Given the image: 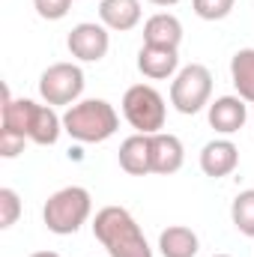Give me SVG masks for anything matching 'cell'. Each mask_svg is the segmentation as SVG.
Instances as JSON below:
<instances>
[{
  "mask_svg": "<svg viewBox=\"0 0 254 257\" xmlns=\"http://www.w3.org/2000/svg\"><path fill=\"white\" fill-rule=\"evenodd\" d=\"M24 144H27L24 135H18V132H12V128H0V156H3V159H15V156L24 150Z\"/></svg>",
  "mask_w": 254,
  "mask_h": 257,
  "instance_id": "cell-21",
  "label": "cell"
},
{
  "mask_svg": "<svg viewBox=\"0 0 254 257\" xmlns=\"http://www.w3.org/2000/svg\"><path fill=\"white\" fill-rule=\"evenodd\" d=\"M230 218H233V224H236L239 233L254 236V189L236 194V200L230 206Z\"/></svg>",
  "mask_w": 254,
  "mask_h": 257,
  "instance_id": "cell-18",
  "label": "cell"
},
{
  "mask_svg": "<svg viewBox=\"0 0 254 257\" xmlns=\"http://www.w3.org/2000/svg\"><path fill=\"white\" fill-rule=\"evenodd\" d=\"M30 257H60L57 251H36V254H30Z\"/></svg>",
  "mask_w": 254,
  "mask_h": 257,
  "instance_id": "cell-24",
  "label": "cell"
},
{
  "mask_svg": "<svg viewBox=\"0 0 254 257\" xmlns=\"http://www.w3.org/2000/svg\"><path fill=\"white\" fill-rule=\"evenodd\" d=\"M209 96H212V75L200 63L180 69V75L171 84V105L180 114H197L200 108L209 105Z\"/></svg>",
  "mask_w": 254,
  "mask_h": 257,
  "instance_id": "cell-5",
  "label": "cell"
},
{
  "mask_svg": "<svg viewBox=\"0 0 254 257\" xmlns=\"http://www.w3.org/2000/svg\"><path fill=\"white\" fill-rule=\"evenodd\" d=\"M230 78L239 93V99L254 105V48H242L230 60Z\"/></svg>",
  "mask_w": 254,
  "mask_h": 257,
  "instance_id": "cell-17",
  "label": "cell"
},
{
  "mask_svg": "<svg viewBox=\"0 0 254 257\" xmlns=\"http://www.w3.org/2000/svg\"><path fill=\"white\" fill-rule=\"evenodd\" d=\"M150 144H153V174H177L186 162V150H183V141L177 135H168V132H156L150 135Z\"/></svg>",
  "mask_w": 254,
  "mask_h": 257,
  "instance_id": "cell-8",
  "label": "cell"
},
{
  "mask_svg": "<svg viewBox=\"0 0 254 257\" xmlns=\"http://www.w3.org/2000/svg\"><path fill=\"white\" fill-rule=\"evenodd\" d=\"M39 93L48 105H75L84 93V72L75 63H54L39 78Z\"/></svg>",
  "mask_w": 254,
  "mask_h": 257,
  "instance_id": "cell-6",
  "label": "cell"
},
{
  "mask_svg": "<svg viewBox=\"0 0 254 257\" xmlns=\"http://www.w3.org/2000/svg\"><path fill=\"white\" fill-rule=\"evenodd\" d=\"M99 18L108 30L126 33L132 27H138V21H141V0H102Z\"/></svg>",
  "mask_w": 254,
  "mask_h": 257,
  "instance_id": "cell-15",
  "label": "cell"
},
{
  "mask_svg": "<svg viewBox=\"0 0 254 257\" xmlns=\"http://www.w3.org/2000/svg\"><path fill=\"white\" fill-rule=\"evenodd\" d=\"M33 6H36V12H39L42 18H48V21H60L66 12H69L72 0H33Z\"/></svg>",
  "mask_w": 254,
  "mask_h": 257,
  "instance_id": "cell-22",
  "label": "cell"
},
{
  "mask_svg": "<svg viewBox=\"0 0 254 257\" xmlns=\"http://www.w3.org/2000/svg\"><path fill=\"white\" fill-rule=\"evenodd\" d=\"M93 236L105 245L108 257H153V248H150L141 224L123 206L99 209L93 218Z\"/></svg>",
  "mask_w": 254,
  "mask_h": 257,
  "instance_id": "cell-1",
  "label": "cell"
},
{
  "mask_svg": "<svg viewBox=\"0 0 254 257\" xmlns=\"http://www.w3.org/2000/svg\"><path fill=\"white\" fill-rule=\"evenodd\" d=\"M245 120H248V108H245V99L239 96H221L209 105V126L221 135L239 132Z\"/></svg>",
  "mask_w": 254,
  "mask_h": 257,
  "instance_id": "cell-10",
  "label": "cell"
},
{
  "mask_svg": "<svg viewBox=\"0 0 254 257\" xmlns=\"http://www.w3.org/2000/svg\"><path fill=\"white\" fill-rule=\"evenodd\" d=\"M159 248L165 257H194L197 254V233L186 224H171L159 236Z\"/></svg>",
  "mask_w": 254,
  "mask_h": 257,
  "instance_id": "cell-16",
  "label": "cell"
},
{
  "mask_svg": "<svg viewBox=\"0 0 254 257\" xmlns=\"http://www.w3.org/2000/svg\"><path fill=\"white\" fill-rule=\"evenodd\" d=\"M90 209H93V200L90 192L81 189V186H66L60 192H54L45 200V209H42V218H45V227L57 236H69L75 233L87 218H90Z\"/></svg>",
  "mask_w": 254,
  "mask_h": 257,
  "instance_id": "cell-3",
  "label": "cell"
},
{
  "mask_svg": "<svg viewBox=\"0 0 254 257\" xmlns=\"http://www.w3.org/2000/svg\"><path fill=\"white\" fill-rule=\"evenodd\" d=\"M69 51L72 57L84 60V63H99L105 54H108V45H111V36H108V27L105 24H93V21H84V24H75L69 30Z\"/></svg>",
  "mask_w": 254,
  "mask_h": 257,
  "instance_id": "cell-7",
  "label": "cell"
},
{
  "mask_svg": "<svg viewBox=\"0 0 254 257\" xmlns=\"http://www.w3.org/2000/svg\"><path fill=\"white\" fill-rule=\"evenodd\" d=\"M183 42V24L177 15L159 12L144 24V45H162V48H180Z\"/></svg>",
  "mask_w": 254,
  "mask_h": 257,
  "instance_id": "cell-14",
  "label": "cell"
},
{
  "mask_svg": "<svg viewBox=\"0 0 254 257\" xmlns=\"http://www.w3.org/2000/svg\"><path fill=\"white\" fill-rule=\"evenodd\" d=\"M215 257H230V254H215Z\"/></svg>",
  "mask_w": 254,
  "mask_h": 257,
  "instance_id": "cell-25",
  "label": "cell"
},
{
  "mask_svg": "<svg viewBox=\"0 0 254 257\" xmlns=\"http://www.w3.org/2000/svg\"><path fill=\"white\" fill-rule=\"evenodd\" d=\"M117 126H120V117L114 105H108L105 99L75 102L63 114V128L81 144H102L117 132Z\"/></svg>",
  "mask_w": 254,
  "mask_h": 257,
  "instance_id": "cell-2",
  "label": "cell"
},
{
  "mask_svg": "<svg viewBox=\"0 0 254 257\" xmlns=\"http://www.w3.org/2000/svg\"><path fill=\"white\" fill-rule=\"evenodd\" d=\"M236 165H239V150H236V144H230L224 138L221 141H209L200 150V171L206 177H212V180L233 174Z\"/></svg>",
  "mask_w": 254,
  "mask_h": 257,
  "instance_id": "cell-9",
  "label": "cell"
},
{
  "mask_svg": "<svg viewBox=\"0 0 254 257\" xmlns=\"http://www.w3.org/2000/svg\"><path fill=\"white\" fill-rule=\"evenodd\" d=\"M123 114H126L129 126L138 128V135H156L159 128H165L168 108H165V99L156 87L135 84L123 96Z\"/></svg>",
  "mask_w": 254,
  "mask_h": 257,
  "instance_id": "cell-4",
  "label": "cell"
},
{
  "mask_svg": "<svg viewBox=\"0 0 254 257\" xmlns=\"http://www.w3.org/2000/svg\"><path fill=\"white\" fill-rule=\"evenodd\" d=\"M21 215V197L12 189H0V227H12Z\"/></svg>",
  "mask_w": 254,
  "mask_h": 257,
  "instance_id": "cell-20",
  "label": "cell"
},
{
  "mask_svg": "<svg viewBox=\"0 0 254 257\" xmlns=\"http://www.w3.org/2000/svg\"><path fill=\"white\" fill-rule=\"evenodd\" d=\"M150 3H156V6H174V3H180V0H150Z\"/></svg>",
  "mask_w": 254,
  "mask_h": 257,
  "instance_id": "cell-23",
  "label": "cell"
},
{
  "mask_svg": "<svg viewBox=\"0 0 254 257\" xmlns=\"http://www.w3.org/2000/svg\"><path fill=\"white\" fill-rule=\"evenodd\" d=\"M120 168L132 177L153 174V144L150 135H132L120 144Z\"/></svg>",
  "mask_w": 254,
  "mask_h": 257,
  "instance_id": "cell-12",
  "label": "cell"
},
{
  "mask_svg": "<svg viewBox=\"0 0 254 257\" xmlns=\"http://www.w3.org/2000/svg\"><path fill=\"white\" fill-rule=\"evenodd\" d=\"M60 128H63V120L54 114L51 105H30V114H27V138L39 147H51L57 144L60 138Z\"/></svg>",
  "mask_w": 254,
  "mask_h": 257,
  "instance_id": "cell-11",
  "label": "cell"
},
{
  "mask_svg": "<svg viewBox=\"0 0 254 257\" xmlns=\"http://www.w3.org/2000/svg\"><path fill=\"white\" fill-rule=\"evenodd\" d=\"M180 66V54L177 48H162V45H144L138 54V69L153 78V81H165L177 72Z\"/></svg>",
  "mask_w": 254,
  "mask_h": 257,
  "instance_id": "cell-13",
  "label": "cell"
},
{
  "mask_svg": "<svg viewBox=\"0 0 254 257\" xmlns=\"http://www.w3.org/2000/svg\"><path fill=\"white\" fill-rule=\"evenodd\" d=\"M233 3L236 0H191L194 6V15L203 18V21H221L233 12Z\"/></svg>",
  "mask_w": 254,
  "mask_h": 257,
  "instance_id": "cell-19",
  "label": "cell"
}]
</instances>
